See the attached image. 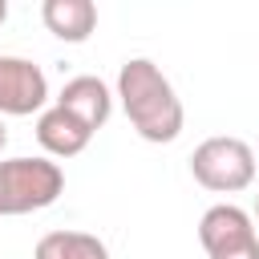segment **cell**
I'll list each match as a JSON object with an SVG mask.
<instances>
[{
	"label": "cell",
	"mask_w": 259,
	"mask_h": 259,
	"mask_svg": "<svg viewBox=\"0 0 259 259\" xmlns=\"http://www.w3.org/2000/svg\"><path fill=\"white\" fill-rule=\"evenodd\" d=\"M117 97L121 109L130 117V125L146 138V142H174L182 134V101L170 85V77L150 61V57H130L117 69Z\"/></svg>",
	"instance_id": "cell-1"
},
{
	"label": "cell",
	"mask_w": 259,
	"mask_h": 259,
	"mask_svg": "<svg viewBox=\"0 0 259 259\" xmlns=\"http://www.w3.org/2000/svg\"><path fill=\"white\" fill-rule=\"evenodd\" d=\"M65 174L49 158H8L0 162V219L32 214L61 198Z\"/></svg>",
	"instance_id": "cell-2"
},
{
	"label": "cell",
	"mask_w": 259,
	"mask_h": 259,
	"mask_svg": "<svg viewBox=\"0 0 259 259\" xmlns=\"http://www.w3.org/2000/svg\"><path fill=\"white\" fill-rule=\"evenodd\" d=\"M190 174L214 194H235L255 182V150L243 138H206L190 154Z\"/></svg>",
	"instance_id": "cell-3"
},
{
	"label": "cell",
	"mask_w": 259,
	"mask_h": 259,
	"mask_svg": "<svg viewBox=\"0 0 259 259\" xmlns=\"http://www.w3.org/2000/svg\"><path fill=\"white\" fill-rule=\"evenodd\" d=\"M198 243L206 259H259V231L235 202H219L198 219Z\"/></svg>",
	"instance_id": "cell-4"
},
{
	"label": "cell",
	"mask_w": 259,
	"mask_h": 259,
	"mask_svg": "<svg viewBox=\"0 0 259 259\" xmlns=\"http://www.w3.org/2000/svg\"><path fill=\"white\" fill-rule=\"evenodd\" d=\"M45 101H49V81H45L40 65H32L28 57L0 53V117L40 113Z\"/></svg>",
	"instance_id": "cell-5"
},
{
	"label": "cell",
	"mask_w": 259,
	"mask_h": 259,
	"mask_svg": "<svg viewBox=\"0 0 259 259\" xmlns=\"http://www.w3.org/2000/svg\"><path fill=\"white\" fill-rule=\"evenodd\" d=\"M57 105L69 109L73 117H81V121L97 134V130L109 121V113H113V93H109V85H105L101 77L81 73V77H69V81H65V89L57 93Z\"/></svg>",
	"instance_id": "cell-6"
},
{
	"label": "cell",
	"mask_w": 259,
	"mask_h": 259,
	"mask_svg": "<svg viewBox=\"0 0 259 259\" xmlns=\"http://www.w3.org/2000/svg\"><path fill=\"white\" fill-rule=\"evenodd\" d=\"M89 138H93V130L61 105L40 109V117H36V142L45 146L49 158H77L89 146Z\"/></svg>",
	"instance_id": "cell-7"
},
{
	"label": "cell",
	"mask_w": 259,
	"mask_h": 259,
	"mask_svg": "<svg viewBox=\"0 0 259 259\" xmlns=\"http://www.w3.org/2000/svg\"><path fill=\"white\" fill-rule=\"evenodd\" d=\"M40 20L57 40L81 45L97 28V4L93 0H45L40 4Z\"/></svg>",
	"instance_id": "cell-8"
},
{
	"label": "cell",
	"mask_w": 259,
	"mask_h": 259,
	"mask_svg": "<svg viewBox=\"0 0 259 259\" xmlns=\"http://www.w3.org/2000/svg\"><path fill=\"white\" fill-rule=\"evenodd\" d=\"M32 259H109V251L89 231H49L36 243Z\"/></svg>",
	"instance_id": "cell-9"
},
{
	"label": "cell",
	"mask_w": 259,
	"mask_h": 259,
	"mask_svg": "<svg viewBox=\"0 0 259 259\" xmlns=\"http://www.w3.org/2000/svg\"><path fill=\"white\" fill-rule=\"evenodd\" d=\"M8 146V130H4V117H0V150Z\"/></svg>",
	"instance_id": "cell-10"
},
{
	"label": "cell",
	"mask_w": 259,
	"mask_h": 259,
	"mask_svg": "<svg viewBox=\"0 0 259 259\" xmlns=\"http://www.w3.org/2000/svg\"><path fill=\"white\" fill-rule=\"evenodd\" d=\"M4 20H8V4L0 0V24H4Z\"/></svg>",
	"instance_id": "cell-11"
},
{
	"label": "cell",
	"mask_w": 259,
	"mask_h": 259,
	"mask_svg": "<svg viewBox=\"0 0 259 259\" xmlns=\"http://www.w3.org/2000/svg\"><path fill=\"white\" fill-rule=\"evenodd\" d=\"M255 219H259V198H255Z\"/></svg>",
	"instance_id": "cell-12"
}]
</instances>
